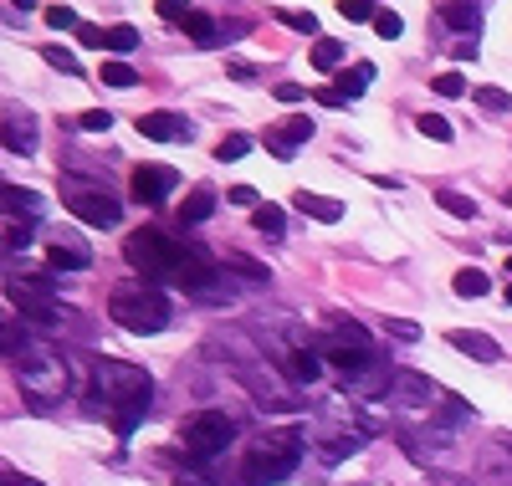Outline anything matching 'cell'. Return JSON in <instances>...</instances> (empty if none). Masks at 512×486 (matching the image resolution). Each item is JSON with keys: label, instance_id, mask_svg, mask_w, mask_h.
I'll return each mask as SVG.
<instances>
[{"label": "cell", "instance_id": "cell-1", "mask_svg": "<svg viewBox=\"0 0 512 486\" xmlns=\"http://www.w3.org/2000/svg\"><path fill=\"white\" fill-rule=\"evenodd\" d=\"M154 400V379L139 364H123V359H98L93 364V405H103L113 415L118 435H134V425L149 415Z\"/></svg>", "mask_w": 512, "mask_h": 486}, {"label": "cell", "instance_id": "cell-2", "mask_svg": "<svg viewBox=\"0 0 512 486\" xmlns=\"http://www.w3.org/2000/svg\"><path fill=\"white\" fill-rule=\"evenodd\" d=\"M226 364H231V374L256 394V400H262V410H297V394H292V384L262 359V353H256L241 333H231L226 338Z\"/></svg>", "mask_w": 512, "mask_h": 486}, {"label": "cell", "instance_id": "cell-3", "mask_svg": "<svg viewBox=\"0 0 512 486\" xmlns=\"http://www.w3.org/2000/svg\"><path fill=\"white\" fill-rule=\"evenodd\" d=\"M303 451H308L303 430H272V435H262L246 451V461H241L246 486H277V481H287L297 466H303Z\"/></svg>", "mask_w": 512, "mask_h": 486}, {"label": "cell", "instance_id": "cell-4", "mask_svg": "<svg viewBox=\"0 0 512 486\" xmlns=\"http://www.w3.org/2000/svg\"><path fill=\"white\" fill-rule=\"evenodd\" d=\"M108 318L128 333H164L169 328V297L154 282H118L108 297Z\"/></svg>", "mask_w": 512, "mask_h": 486}, {"label": "cell", "instance_id": "cell-5", "mask_svg": "<svg viewBox=\"0 0 512 486\" xmlns=\"http://www.w3.org/2000/svg\"><path fill=\"white\" fill-rule=\"evenodd\" d=\"M384 400L395 405L400 425H446V420H441L446 389L431 384L425 374H415V369H395V374H390V394H384Z\"/></svg>", "mask_w": 512, "mask_h": 486}, {"label": "cell", "instance_id": "cell-6", "mask_svg": "<svg viewBox=\"0 0 512 486\" xmlns=\"http://www.w3.org/2000/svg\"><path fill=\"white\" fill-rule=\"evenodd\" d=\"M16 379H21V394H26L31 405H57L62 394H67V384H72L67 359H62V353H52V348H26L21 364H16Z\"/></svg>", "mask_w": 512, "mask_h": 486}, {"label": "cell", "instance_id": "cell-7", "mask_svg": "<svg viewBox=\"0 0 512 486\" xmlns=\"http://www.w3.org/2000/svg\"><path fill=\"white\" fill-rule=\"evenodd\" d=\"M323 359L338 369V374H359V369H374L379 364V348H374V338H369V328L364 323H349V318H338L328 333H323Z\"/></svg>", "mask_w": 512, "mask_h": 486}, {"label": "cell", "instance_id": "cell-8", "mask_svg": "<svg viewBox=\"0 0 512 486\" xmlns=\"http://www.w3.org/2000/svg\"><path fill=\"white\" fill-rule=\"evenodd\" d=\"M123 256L134 272H144V282H169L185 256V241H169L164 231H134L123 241Z\"/></svg>", "mask_w": 512, "mask_h": 486}, {"label": "cell", "instance_id": "cell-9", "mask_svg": "<svg viewBox=\"0 0 512 486\" xmlns=\"http://www.w3.org/2000/svg\"><path fill=\"white\" fill-rule=\"evenodd\" d=\"M231 440H236V420H231L226 410H200V415H190V420L180 425V446H185L190 461H216V456H226Z\"/></svg>", "mask_w": 512, "mask_h": 486}, {"label": "cell", "instance_id": "cell-10", "mask_svg": "<svg viewBox=\"0 0 512 486\" xmlns=\"http://www.w3.org/2000/svg\"><path fill=\"white\" fill-rule=\"evenodd\" d=\"M6 297H11L16 313L26 323H36V328H57V318H62V302H57V282L52 277H11Z\"/></svg>", "mask_w": 512, "mask_h": 486}, {"label": "cell", "instance_id": "cell-11", "mask_svg": "<svg viewBox=\"0 0 512 486\" xmlns=\"http://www.w3.org/2000/svg\"><path fill=\"white\" fill-rule=\"evenodd\" d=\"M62 205L82 220V226H98V231H113L123 220V200H113L103 185H77V180H62Z\"/></svg>", "mask_w": 512, "mask_h": 486}, {"label": "cell", "instance_id": "cell-12", "mask_svg": "<svg viewBox=\"0 0 512 486\" xmlns=\"http://www.w3.org/2000/svg\"><path fill=\"white\" fill-rule=\"evenodd\" d=\"M134 200H144V205H164L169 195H175V185H180V174L169 169V164H139L134 169Z\"/></svg>", "mask_w": 512, "mask_h": 486}, {"label": "cell", "instance_id": "cell-13", "mask_svg": "<svg viewBox=\"0 0 512 486\" xmlns=\"http://www.w3.org/2000/svg\"><path fill=\"white\" fill-rule=\"evenodd\" d=\"M323 364H328V359H323V348H313V343H297V348L282 353V369H287L292 384H318V379L328 374Z\"/></svg>", "mask_w": 512, "mask_h": 486}, {"label": "cell", "instance_id": "cell-14", "mask_svg": "<svg viewBox=\"0 0 512 486\" xmlns=\"http://www.w3.org/2000/svg\"><path fill=\"white\" fill-rule=\"evenodd\" d=\"M0 144H6L11 154H36V144H41V128H36V118L21 108V113H6V123H0Z\"/></svg>", "mask_w": 512, "mask_h": 486}, {"label": "cell", "instance_id": "cell-15", "mask_svg": "<svg viewBox=\"0 0 512 486\" xmlns=\"http://www.w3.org/2000/svg\"><path fill=\"white\" fill-rule=\"evenodd\" d=\"M139 134L154 139V144H190L195 128H190L180 113H144V118H139Z\"/></svg>", "mask_w": 512, "mask_h": 486}, {"label": "cell", "instance_id": "cell-16", "mask_svg": "<svg viewBox=\"0 0 512 486\" xmlns=\"http://www.w3.org/2000/svg\"><path fill=\"white\" fill-rule=\"evenodd\" d=\"M313 139V118H292V123H282V128H267V149L287 164L292 154H297V144H308Z\"/></svg>", "mask_w": 512, "mask_h": 486}, {"label": "cell", "instance_id": "cell-17", "mask_svg": "<svg viewBox=\"0 0 512 486\" xmlns=\"http://www.w3.org/2000/svg\"><path fill=\"white\" fill-rule=\"evenodd\" d=\"M446 343H451L456 353H466V359H477V364H497V359H502L497 338H487V333H466V328H451V333H446Z\"/></svg>", "mask_w": 512, "mask_h": 486}, {"label": "cell", "instance_id": "cell-18", "mask_svg": "<svg viewBox=\"0 0 512 486\" xmlns=\"http://www.w3.org/2000/svg\"><path fill=\"white\" fill-rule=\"evenodd\" d=\"M47 261H52V272H88L93 267V251L82 246V241H52L47 246Z\"/></svg>", "mask_w": 512, "mask_h": 486}, {"label": "cell", "instance_id": "cell-19", "mask_svg": "<svg viewBox=\"0 0 512 486\" xmlns=\"http://www.w3.org/2000/svg\"><path fill=\"white\" fill-rule=\"evenodd\" d=\"M292 205L303 210V215H313V220H323V226H338V220H344V200H333V195L297 190V195H292Z\"/></svg>", "mask_w": 512, "mask_h": 486}, {"label": "cell", "instance_id": "cell-20", "mask_svg": "<svg viewBox=\"0 0 512 486\" xmlns=\"http://www.w3.org/2000/svg\"><path fill=\"white\" fill-rule=\"evenodd\" d=\"M364 440H369L364 430H333V435H323V440H318V456H323V461L333 466V461H344V456H354V451L364 446Z\"/></svg>", "mask_w": 512, "mask_h": 486}, {"label": "cell", "instance_id": "cell-21", "mask_svg": "<svg viewBox=\"0 0 512 486\" xmlns=\"http://www.w3.org/2000/svg\"><path fill=\"white\" fill-rule=\"evenodd\" d=\"M482 6H487V0H446L441 21L456 26V31H477V26H482Z\"/></svg>", "mask_w": 512, "mask_h": 486}, {"label": "cell", "instance_id": "cell-22", "mask_svg": "<svg viewBox=\"0 0 512 486\" xmlns=\"http://www.w3.org/2000/svg\"><path fill=\"white\" fill-rule=\"evenodd\" d=\"M103 52H113V57L139 52V26H128V21H118V26H103Z\"/></svg>", "mask_w": 512, "mask_h": 486}, {"label": "cell", "instance_id": "cell-23", "mask_svg": "<svg viewBox=\"0 0 512 486\" xmlns=\"http://www.w3.org/2000/svg\"><path fill=\"white\" fill-rule=\"evenodd\" d=\"M369 82H374V62H354L344 77H338V93L354 103V98H364V87H369Z\"/></svg>", "mask_w": 512, "mask_h": 486}, {"label": "cell", "instance_id": "cell-24", "mask_svg": "<svg viewBox=\"0 0 512 486\" xmlns=\"http://www.w3.org/2000/svg\"><path fill=\"white\" fill-rule=\"evenodd\" d=\"M216 215V195L210 190H195L185 205H180V226H200V220H210Z\"/></svg>", "mask_w": 512, "mask_h": 486}, {"label": "cell", "instance_id": "cell-25", "mask_svg": "<svg viewBox=\"0 0 512 486\" xmlns=\"http://www.w3.org/2000/svg\"><path fill=\"white\" fill-rule=\"evenodd\" d=\"M251 226L262 231V236H272V241H282V236H287V215H282L277 205H256V210H251Z\"/></svg>", "mask_w": 512, "mask_h": 486}, {"label": "cell", "instance_id": "cell-26", "mask_svg": "<svg viewBox=\"0 0 512 486\" xmlns=\"http://www.w3.org/2000/svg\"><path fill=\"white\" fill-rule=\"evenodd\" d=\"M21 353H26V333H21V323L0 313V359H21Z\"/></svg>", "mask_w": 512, "mask_h": 486}, {"label": "cell", "instance_id": "cell-27", "mask_svg": "<svg viewBox=\"0 0 512 486\" xmlns=\"http://www.w3.org/2000/svg\"><path fill=\"white\" fill-rule=\"evenodd\" d=\"M0 205H6L11 215H21V210H26L31 220L41 215V195H36V190H16V185H6V190H0Z\"/></svg>", "mask_w": 512, "mask_h": 486}, {"label": "cell", "instance_id": "cell-28", "mask_svg": "<svg viewBox=\"0 0 512 486\" xmlns=\"http://www.w3.org/2000/svg\"><path fill=\"white\" fill-rule=\"evenodd\" d=\"M338 62H344V41H338V36H318L313 41V67L318 72H333Z\"/></svg>", "mask_w": 512, "mask_h": 486}, {"label": "cell", "instance_id": "cell-29", "mask_svg": "<svg viewBox=\"0 0 512 486\" xmlns=\"http://www.w3.org/2000/svg\"><path fill=\"white\" fill-rule=\"evenodd\" d=\"M185 31H190V41H195V47H216V41H221L216 21H210V16H200V11H190V16H185Z\"/></svg>", "mask_w": 512, "mask_h": 486}, {"label": "cell", "instance_id": "cell-30", "mask_svg": "<svg viewBox=\"0 0 512 486\" xmlns=\"http://www.w3.org/2000/svg\"><path fill=\"white\" fill-rule=\"evenodd\" d=\"M487 292H492L487 272H477V267H461L456 272V297H487Z\"/></svg>", "mask_w": 512, "mask_h": 486}, {"label": "cell", "instance_id": "cell-31", "mask_svg": "<svg viewBox=\"0 0 512 486\" xmlns=\"http://www.w3.org/2000/svg\"><path fill=\"white\" fill-rule=\"evenodd\" d=\"M436 205H441L446 215H456V220H472V215H477V200H466V195H456V190H441Z\"/></svg>", "mask_w": 512, "mask_h": 486}, {"label": "cell", "instance_id": "cell-32", "mask_svg": "<svg viewBox=\"0 0 512 486\" xmlns=\"http://www.w3.org/2000/svg\"><path fill=\"white\" fill-rule=\"evenodd\" d=\"M41 62L57 67V72H67V77H82V62H77L67 47H41Z\"/></svg>", "mask_w": 512, "mask_h": 486}, {"label": "cell", "instance_id": "cell-33", "mask_svg": "<svg viewBox=\"0 0 512 486\" xmlns=\"http://www.w3.org/2000/svg\"><path fill=\"white\" fill-rule=\"evenodd\" d=\"M477 108H487V113H512V93H502V87H477Z\"/></svg>", "mask_w": 512, "mask_h": 486}, {"label": "cell", "instance_id": "cell-34", "mask_svg": "<svg viewBox=\"0 0 512 486\" xmlns=\"http://www.w3.org/2000/svg\"><path fill=\"white\" fill-rule=\"evenodd\" d=\"M415 128L425 139H436V144H451V123L441 118V113H425V118H415Z\"/></svg>", "mask_w": 512, "mask_h": 486}, {"label": "cell", "instance_id": "cell-35", "mask_svg": "<svg viewBox=\"0 0 512 486\" xmlns=\"http://www.w3.org/2000/svg\"><path fill=\"white\" fill-rule=\"evenodd\" d=\"M251 154V139L246 134H226L221 144H216V159H226V164H236V159H246Z\"/></svg>", "mask_w": 512, "mask_h": 486}, {"label": "cell", "instance_id": "cell-36", "mask_svg": "<svg viewBox=\"0 0 512 486\" xmlns=\"http://www.w3.org/2000/svg\"><path fill=\"white\" fill-rule=\"evenodd\" d=\"M108 87H134L139 82V72L134 67H128V62H103V72H98Z\"/></svg>", "mask_w": 512, "mask_h": 486}, {"label": "cell", "instance_id": "cell-37", "mask_svg": "<svg viewBox=\"0 0 512 486\" xmlns=\"http://www.w3.org/2000/svg\"><path fill=\"white\" fill-rule=\"evenodd\" d=\"M338 16L344 21H374L379 11H374V0H338Z\"/></svg>", "mask_w": 512, "mask_h": 486}, {"label": "cell", "instance_id": "cell-38", "mask_svg": "<svg viewBox=\"0 0 512 486\" xmlns=\"http://www.w3.org/2000/svg\"><path fill=\"white\" fill-rule=\"evenodd\" d=\"M226 267H231V272H241V277H251V287L272 282V277H267V267H256V261H246V256H226Z\"/></svg>", "mask_w": 512, "mask_h": 486}, {"label": "cell", "instance_id": "cell-39", "mask_svg": "<svg viewBox=\"0 0 512 486\" xmlns=\"http://www.w3.org/2000/svg\"><path fill=\"white\" fill-rule=\"evenodd\" d=\"M77 123H82V134H108V128H113V113H108V108H88Z\"/></svg>", "mask_w": 512, "mask_h": 486}, {"label": "cell", "instance_id": "cell-40", "mask_svg": "<svg viewBox=\"0 0 512 486\" xmlns=\"http://www.w3.org/2000/svg\"><path fill=\"white\" fill-rule=\"evenodd\" d=\"M431 87H436L441 98H461L466 93V77L461 72H441V77H431Z\"/></svg>", "mask_w": 512, "mask_h": 486}, {"label": "cell", "instance_id": "cell-41", "mask_svg": "<svg viewBox=\"0 0 512 486\" xmlns=\"http://www.w3.org/2000/svg\"><path fill=\"white\" fill-rule=\"evenodd\" d=\"M47 26H52V31H77L82 21H77L72 6H47Z\"/></svg>", "mask_w": 512, "mask_h": 486}, {"label": "cell", "instance_id": "cell-42", "mask_svg": "<svg viewBox=\"0 0 512 486\" xmlns=\"http://www.w3.org/2000/svg\"><path fill=\"white\" fill-rule=\"evenodd\" d=\"M282 26H292V31H308V36H318V16H313V11H282Z\"/></svg>", "mask_w": 512, "mask_h": 486}, {"label": "cell", "instance_id": "cell-43", "mask_svg": "<svg viewBox=\"0 0 512 486\" xmlns=\"http://www.w3.org/2000/svg\"><path fill=\"white\" fill-rule=\"evenodd\" d=\"M374 31H379V36H384V41H395V36H400V31H405V21H400V16H395V11H379V16H374Z\"/></svg>", "mask_w": 512, "mask_h": 486}, {"label": "cell", "instance_id": "cell-44", "mask_svg": "<svg viewBox=\"0 0 512 486\" xmlns=\"http://www.w3.org/2000/svg\"><path fill=\"white\" fill-rule=\"evenodd\" d=\"M154 6H159L164 21H180V26H185V16H190V0H154Z\"/></svg>", "mask_w": 512, "mask_h": 486}, {"label": "cell", "instance_id": "cell-45", "mask_svg": "<svg viewBox=\"0 0 512 486\" xmlns=\"http://www.w3.org/2000/svg\"><path fill=\"white\" fill-rule=\"evenodd\" d=\"M384 328H390L400 343H420V328L410 323V318H390V323H384Z\"/></svg>", "mask_w": 512, "mask_h": 486}, {"label": "cell", "instance_id": "cell-46", "mask_svg": "<svg viewBox=\"0 0 512 486\" xmlns=\"http://www.w3.org/2000/svg\"><path fill=\"white\" fill-rule=\"evenodd\" d=\"M272 98H277V103H297V98H303V82H277Z\"/></svg>", "mask_w": 512, "mask_h": 486}, {"label": "cell", "instance_id": "cell-47", "mask_svg": "<svg viewBox=\"0 0 512 486\" xmlns=\"http://www.w3.org/2000/svg\"><path fill=\"white\" fill-rule=\"evenodd\" d=\"M77 41L93 47V52H103V26H77Z\"/></svg>", "mask_w": 512, "mask_h": 486}, {"label": "cell", "instance_id": "cell-48", "mask_svg": "<svg viewBox=\"0 0 512 486\" xmlns=\"http://www.w3.org/2000/svg\"><path fill=\"white\" fill-rule=\"evenodd\" d=\"M226 200H231V205H241V210H256V190H251V185H236Z\"/></svg>", "mask_w": 512, "mask_h": 486}, {"label": "cell", "instance_id": "cell-49", "mask_svg": "<svg viewBox=\"0 0 512 486\" xmlns=\"http://www.w3.org/2000/svg\"><path fill=\"white\" fill-rule=\"evenodd\" d=\"M313 98H318L323 108H344V103H349L344 93H338V87H318V93H313Z\"/></svg>", "mask_w": 512, "mask_h": 486}, {"label": "cell", "instance_id": "cell-50", "mask_svg": "<svg viewBox=\"0 0 512 486\" xmlns=\"http://www.w3.org/2000/svg\"><path fill=\"white\" fill-rule=\"evenodd\" d=\"M0 486H41L36 476H21V471H0Z\"/></svg>", "mask_w": 512, "mask_h": 486}, {"label": "cell", "instance_id": "cell-51", "mask_svg": "<svg viewBox=\"0 0 512 486\" xmlns=\"http://www.w3.org/2000/svg\"><path fill=\"white\" fill-rule=\"evenodd\" d=\"M175 486H216V481L200 476V471H180V476H175Z\"/></svg>", "mask_w": 512, "mask_h": 486}, {"label": "cell", "instance_id": "cell-52", "mask_svg": "<svg viewBox=\"0 0 512 486\" xmlns=\"http://www.w3.org/2000/svg\"><path fill=\"white\" fill-rule=\"evenodd\" d=\"M456 57L461 62H477V41H456Z\"/></svg>", "mask_w": 512, "mask_h": 486}, {"label": "cell", "instance_id": "cell-53", "mask_svg": "<svg viewBox=\"0 0 512 486\" xmlns=\"http://www.w3.org/2000/svg\"><path fill=\"white\" fill-rule=\"evenodd\" d=\"M431 486H466V481H456V476H431Z\"/></svg>", "mask_w": 512, "mask_h": 486}, {"label": "cell", "instance_id": "cell-54", "mask_svg": "<svg viewBox=\"0 0 512 486\" xmlns=\"http://www.w3.org/2000/svg\"><path fill=\"white\" fill-rule=\"evenodd\" d=\"M11 6H16V11H31V6H36V0H11Z\"/></svg>", "mask_w": 512, "mask_h": 486}, {"label": "cell", "instance_id": "cell-55", "mask_svg": "<svg viewBox=\"0 0 512 486\" xmlns=\"http://www.w3.org/2000/svg\"><path fill=\"white\" fill-rule=\"evenodd\" d=\"M502 297H507V307H512V282H507V287H502Z\"/></svg>", "mask_w": 512, "mask_h": 486}, {"label": "cell", "instance_id": "cell-56", "mask_svg": "<svg viewBox=\"0 0 512 486\" xmlns=\"http://www.w3.org/2000/svg\"><path fill=\"white\" fill-rule=\"evenodd\" d=\"M507 282H512V256H507Z\"/></svg>", "mask_w": 512, "mask_h": 486}, {"label": "cell", "instance_id": "cell-57", "mask_svg": "<svg viewBox=\"0 0 512 486\" xmlns=\"http://www.w3.org/2000/svg\"><path fill=\"white\" fill-rule=\"evenodd\" d=\"M507 205H512V195H507Z\"/></svg>", "mask_w": 512, "mask_h": 486}]
</instances>
